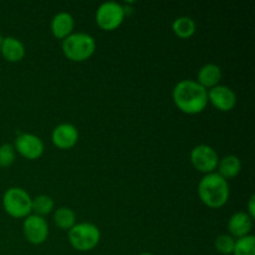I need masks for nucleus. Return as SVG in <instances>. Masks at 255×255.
Listing matches in <instances>:
<instances>
[{
	"label": "nucleus",
	"mask_w": 255,
	"mask_h": 255,
	"mask_svg": "<svg viewBox=\"0 0 255 255\" xmlns=\"http://www.w3.org/2000/svg\"><path fill=\"white\" fill-rule=\"evenodd\" d=\"M217 169H218L217 173L228 181V179L231 178H236V177L241 173L242 162L237 156L229 154V156H226L222 159H219Z\"/></svg>",
	"instance_id": "nucleus-16"
},
{
	"label": "nucleus",
	"mask_w": 255,
	"mask_h": 255,
	"mask_svg": "<svg viewBox=\"0 0 255 255\" xmlns=\"http://www.w3.org/2000/svg\"><path fill=\"white\" fill-rule=\"evenodd\" d=\"M1 41H2V36L0 35V45H1Z\"/></svg>",
	"instance_id": "nucleus-25"
},
{
	"label": "nucleus",
	"mask_w": 255,
	"mask_h": 255,
	"mask_svg": "<svg viewBox=\"0 0 255 255\" xmlns=\"http://www.w3.org/2000/svg\"><path fill=\"white\" fill-rule=\"evenodd\" d=\"M55 208V202L54 199L50 196L46 194H40V196L32 198L31 203V212H34V214L40 217L47 216V214L51 213Z\"/></svg>",
	"instance_id": "nucleus-19"
},
{
	"label": "nucleus",
	"mask_w": 255,
	"mask_h": 255,
	"mask_svg": "<svg viewBox=\"0 0 255 255\" xmlns=\"http://www.w3.org/2000/svg\"><path fill=\"white\" fill-rule=\"evenodd\" d=\"M50 29H51L54 37H56L59 40L66 39L67 36H70L74 32V16L71 14H69V12H59V14H56L52 17Z\"/></svg>",
	"instance_id": "nucleus-14"
},
{
	"label": "nucleus",
	"mask_w": 255,
	"mask_h": 255,
	"mask_svg": "<svg viewBox=\"0 0 255 255\" xmlns=\"http://www.w3.org/2000/svg\"><path fill=\"white\" fill-rule=\"evenodd\" d=\"M61 49L66 59L74 62H84L94 56L96 40L86 32H72L62 40Z\"/></svg>",
	"instance_id": "nucleus-3"
},
{
	"label": "nucleus",
	"mask_w": 255,
	"mask_h": 255,
	"mask_svg": "<svg viewBox=\"0 0 255 255\" xmlns=\"http://www.w3.org/2000/svg\"><path fill=\"white\" fill-rule=\"evenodd\" d=\"M52 219L57 228L69 232L76 224V213L69 207H60L54 212Z\"/></svg>",
	"instance_id": "nucleus-17"
},
{
	"label": "nucleus",
	"mask_w": 255,
	"mask_h": 255,
	"mask_svg": "<svg viewBox=\"0 0 255 255\" xmlns=\"http://www.w3.org/2000/svg\"><path fill=\"white\" fill-rule=\"evenodd\" d=\"M253 221L254 219L247 212H237V213H234L228 221L229 236L233 237L234 239L249 236L252 229H253Z\"/></svg>",
	"instance_id": "nucleus-12"
},
{
	"label": "nucleus",
	"mask_w": 255,
	"mask_h": 255,
	"mask_svg": "<svg viewBox=\"0 0 255 255\" xmlns=\"http://www.w3.org/2000/svg\"><path fill=\"white\" fill-rule=\"evenodd\" d=\"M198 196L202 203L209 208H222L231 196L228 181L217 172L204 174L198 183Z\"/></svg>",
	"instance_id": "nucleus-2"
},
{
	"label": "nucleus",
	"mask_w": 255,
	"mask_h": 255,
	"mask_svg": "<svg viewBox=\"0 0 255 255\" xmlns=\"http://www.w3.org/2000/svg\"><path fill=\"white\" fill-rule=\"evenodd\" d=\"M247 213H248L253 219L255 218V196L254 194H252L251 198H249L248 211H247Z\"/></svg>",
	"instance_id": "nucleus-23"
},
{
	"label": "nucleus",
	"mask_w": 255,
	"mask_h": 255,
	"mask_svg": "<svg viewBox=\"0 0 255 255\" xmlns=\"http://www.w3.org/2000/svg\"><path fill=\"white\" fill-rule=\"evenodd\" d=\"M233 255H255V237L253 234L236 239Z\"/></svg>",
	"instance_id": "nucleus-20"
},
{
	"label": "nucleus",
	"mask_w": 255,
	"mask_h": 255,
	"mask_svg": "<svg viewBox=\"0 0 255 255\" xmlns=\"http://www.w3.org/2000/svg\"><path fill=\"white\" fill-rule=\"evenodd\" d=\"M234 246H236V239L229 234H221L217 237L216 242H214L216 251L223 255L233 254Z\"/></svg>",
	"instance_id": "nucleus-21"
},
{
	"label": "nucleus",
	"mask_w": 255,
	"mask_h": 255,
	"mask_svg": "<svg viewBox=\"0 0 255 255\" xmlns=\"http://www.w3.org/2000/svg\"><path fill=\"white\" fill-rule=\"evenodd\" d=\"M0 54L7 62H19L25 57L26 49L21 40L14 36H6L2 37Z\"/></svg>",
	"instance_id": "nucleus-13"
},
{
	"label": "nucleus",
	"mask_w": 255,
	"mask_h": 255,
	"mask_svg": "<svg viewBox=\"0 0 255 255\" xmlns=\"http://www.w3.org/2000/svg\"><path fill=\"white\" fill-rule=\"evenodd\" d=\"M222 80V70L216 64H206L197 74V82L206 90L219 85Z\"/></svg>",
	"instance_id": "nucleus-15"
},
{
	"label": "nucleus",
	"mask_w": 255,
	"mask_h": 255,
	"mask_svg": "<svg viewBox=\"0 0 255 255\" xmlns=\"http://www.w3.org/2000/svg\"><path fill=\"white\" fill-rule=\"evenodd\" d=\"M32 198L25 189L11 187L2 196V208L12 218H26L31 214Z\"/></svg>",
	"instance_id": "nucleus-5"
},
{
	"label": "nucleus",
	"mask_w": 255,
	"mask_h": 255,
	"mask_svg": "<svg viewBox=\"0 0 255 255\" xmlns=\"http://www.w3.org/2000/svg\"><path fill=\"white\" fill-rule=\"evenodd\" d=\"M172 99L181 112L198 115L208 106V90L194 80H182L173 87Z\"/></svg>",
	"instance_id": "nucleus-1"
},
{
	"label": "nucleus",
	"mask_w": 255,
	"mask_h": 255,
	"mask_svg": "<svg viewBox=\"0 0 255 255\" xmlns=\"http://www.w3.org/2000/svg\"><path fill=\"white\" fill-rule=\"evenodd\" d=\"M139 255H153L152 253H141Z\"/></svg>",
	"instance_id": "nucleus-24"
},
{
	"label": "nucleus",
	"mask_w": 255,
	"mask_h": 255,
	"mask_svg": "<svg viewBox=\"0 0 255 255\" xmlns=\"http://www.w3.org/2000/svg\"><path fill=\"white\" fill-rule=\"evenodd\" d=\"M15 148L9 143H4L0 146V167L7 168L15 161Z\"/></svg>",
	"instance_id": "nucleus-22"
},
{
	"label": "nucleus",
	"mask_w": 255,
	"mask_h": 255,
	"mask_svg": "<svg viewBox=\"0 0 255 255\" xmlns=\"http://www.w3.org/2000/svg\"><path fill=\"white\" fill-rule=\"evenodd\" d=\"M172 30L181 39H189L196 34L197 25L189 16H179L172 24Z\"/></svg>",
	"instance_id": "nucleus-18"
},
{
	"label": "nucleus",
	"mask_w": 255,
	"mask_h": 255,
	"mask_svg": "<svg viewBox=\"0 0 255 255\" xmlns=\"http://www.w3.org/2000/svg\"><path fill=\"white\" fill-rule=\"evenodd\" d=\"M22 233L29 243L40 246L49 238V223L44 217L30 214L22 222Z\"/></svg>",
	"instance_id": "nucleus-8"
},
{
	"label": "nucleus",
	"mask_w": 255,
	"mask_h": 255,
	"mask_svg": "<svg viewBox=\"0 0 255 255\" xmlns=\"http://www.w3.org/2000/svg\"><path fill=\"white\" fill-rule=\"evenodd\" d=\"M69 243L79 252H90L99 246L101 241V232L94 223L82 222L76 223L67 233Z\"/></svg>",
	"instance_id": "nucleus-4"
},
{
	"label": "nucleus",
	"mask_w": 255,
	"mask_h": 255,
	"mask_svg": "<svg viewBox=\"0 0 255 255\" xmlns=\"http://www.w3.org/2000/svg\"><path fill=\"white\" fill-rule=\"evenodd\" d=\"M15 152L22 156L24 158L34 161L40 158L44 153V142L39 136L32 133H22L19 134L15 139L14 143Z\"/></svg>",
	"instance_id": "nucleus-9"
},
{
	"label": "nucleus",
	"mask_w": 255,
	"mask_h": 255,
	"mask_svg": "<svg viewBox=\"0 0 255 255\" xmlns=\"http://www.w3.org/2000/svg\"><path fill=\"white\" fill-rule=\"evenodd\" d=\"M51 141L56 148L71 149L79 142V129L72 124H60L52 129Z\"/></svg>",
	"instance_id": "nucleus-11"
},
{
	"label": "nucleus",
	"mask_w": 255,
	"mask_h": 255,
	"mask_svg": "<svg viewBox=\"0 0 255 255\" xmlns=\"http://www.w3.org/2000/svg\"><path fill=\"white\" fill-rule=\"evenodd\" d=\"M126 16V9L116 1H106L96 10L97 26L104 31H114L119 29Z\"/></svg>",
	"instance_id": "nucleus-6"
},
{
	"label": "nucleus",
	"mask_w": 255,
	"mask_h": 255,
	"mask_svg": "<svg viewBox=\"0 0 255 255\" xmlns=\"http://www.w3.org/2000/svg\"><path fill=\"white\" fill-rule=\"evenodd\" d=\"M191 163L194 168L203 174L216 172L218 167L219 156L213 147L208 144H198L191 151Z\"/></svg>",
	"instance_id": "nucleus-7"
},
{
	"label": "nucleus",
	"mask_w": 255,
	"mask_h": 255,
	"mask_svg": "<svg viewBox=\"0 0 255 255\" xmlns=\"http://www.w3.org/2000/svg\"><path fill=\"white\" fill-rule=\"evenodd\" d=\"M209 102L221 112H229L236 107L237 95L231 87L217 85L208 90V104Z\"/></svg>",
	"instance_id": "nucleus-10"
}]
</instances>
